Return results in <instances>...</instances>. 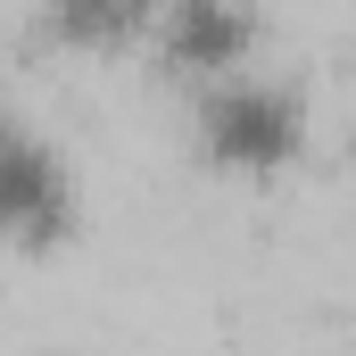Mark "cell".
<instances>
[{"instance_id":"3957f363","label":"cell","mask_w":356,"mask_h":356,"mask_svg":"<svg viewBox=\"0 0 356 356\" xmlns=\"http://www.w3.org/2000/svg\"><path fill=\"white\" fill-rule=\"evenodd\" d=\"M257 42H266V0H158V17H149V50L182 83L249 67Z\"/></svg>"},{"instance_id":"277c9868","label":"cell","mask_w":356,"mask_h":356,"mask_svg":"<svg viewBox=\"0 0 356 356\" xmlns=\"http://www.w3.org/2000/svg\"><path fill=\"white\" fill-rule=\"evenodd\" d=\"M33 25L58 42V50H124V42H149V17L158 0H25Z\"/></svg>"},{"instance_id":"7a4b0ae2","label":"cell","mask_w":356,"mask_h":356,"mask_svg":"<svg viewBox=\"0 0 356 356\" xmlns=\"http://www.w3.org/2000/svg\"><path fill=\"white\" fill-rule=\"evenodd\" d=\"M83 232V175L58 149V133L25 108H0V249L50 257Z\"/></svg>"},{"instance_id":"6da1fadb","label":"cell","mask_w":356,"mask_h":356,"mask_svg":"<svg viewBox=\"0 0 356 356\" xmlns=\"http://www.w3.org/2000/svg\"><path fill=\"white\" fill-rule=\"evenodd\" d=\"M182 133H191V158L224 182H273L307 158V133H315V108L307 91L273 67H232V75H207L191 83L182 108Z\"/></svg>"}]
</instances>
